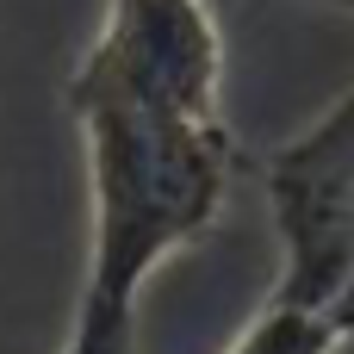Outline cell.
<instances>
[{
	"mask_svg": "<svg viewBox=\"0 0 354 354\" xmlns=\"http://www.w3.org/2000/svg\"><path fill=\"white\" fill-rule=\"evenodd\" d=\"M62 354H131V330H93V324H75Z\"/></svg>",
	"mask_w": 354,
	"mask_h": 354,
	"instance_id": "5",
	"label": "cell"
},
{
	"mask_svg": "<svg viewBox=\"0 0 354 354\" xmlns=\"http://www.w3.org/2000/svg\"><path fill=\"white\" fill-rule=\"evenodd\" d=\"M324 354H354V324H342V330L330 336V348H324Z\"/></svg>",
	"mask_w": 354,
	"mask_h": 354,
	"instance_id": "6",
	"label": "cell"
},
{
	"mask_svg": "<svg viewBox=\"0 0 354 354\" xmlns=\"http://www.w3.org/2000/svg\"><path fill=\"white\" fill-rule=\"evenodd\" d=\"M261 193L280 236V286L268 305L336 324L354 286V87L261 156Z\"/></svg>",
	"mask_w": 354,
	"mask_h": 354,
	"instance_id": "2",
	"label": "cell"
},
{
	"mask_svg": "<svg viewBox=\"0 0 354 354\" xmlns=\"http://www.w3.org/2000/svg\"><path fill=\"white\" fill-rule=\"evenodd\" d=\"M330 336H336V324L268 305V311H261V317H255L224 354H324V348H330Z\"/></svg>",
	"mask_w": 354,
	"mask_h": 354,
	"instance_id": "4",
	"label": "cell"
},
{
	"mask_svg": "<svg viewBox=\"0 0 354 354\" xmlns=\"http://www.w3.org/2000/svg\"><path fill=\"white\" fill-rule=\"evenodd\" d=\"M62 106L87 156V280L75 324L137 336L149 274L218 224L236 137L224 106H174L81 62L68 68Z\"/></svg>",
	"mask_w": 354,
	"mask_h": 354,
	"instance_id": "1",
	"label": "cell"
},
{
	"mask_svg": "<svg viewBox=\"0 0 354 354\" xmlns=\"http://www.w3.org/2000/svg\"><path fill=\"white\" fill-rule=\"evenodd\" d=\"M311 6H336V12H354V0H311Z\"/></svg>",
	"mask_w": 354,
	"mask_h": 354,
	"instance_id": "8",
	"label": "cell"
},
{
	"mask_svg": "<svg viewBox=\"0 0 354 354\" xmlns=\"http://www.w3.org/2000/svg\"><path fill=\"white\" fill-rule=\"evenodd\" d=\"M342 324H354V286H348V299H342V311H336V330Z\"/></svg>",
	"mask_w": 354,
	"mask_h": 354,
	"instance_id": "7",
	"label": "cell"
},
{
	"mask_svg": "<svg viewBox=\"0 0 354 354\" xmlns=\"http://www.w3.org/2000/svg\"><path fill=\"white\" fill-rule=\"evenodd\" d=\"M75 62L174 106H224V31L205 0H106Z\"/></svg>",
	"mask_w": 354,
	"mask_h": 354,
	"instance_id": "3",
	"label": "cell"
}]
</instances>
